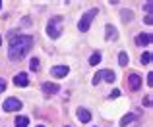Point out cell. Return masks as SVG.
Masks as SVG:
<instances>
[{
	"label": "cell",
	"mask_w": 153,
	"mask_h": 127,
	"mask_svg": "<svg viewBox=\"0 0 153 127\" xmlns=\"http://www.w3.org/2000/svg\"><path fill=\"white\" fill-rule=\"evenodd\" d=\"M151 8H153V2H146V14L147 15L151 14Z\"/></svg>",
	"instance_id": "cell-21"
},
{
	"label": "cell",
	"mask_w": 153,
	"mask_h": 127,
	"mask_svg": "<svg viewBox=\"0 0 153 127\" xmlns=\"http://www.w3.org/2000/svg\"><path fill=\"white\" fill-rule=\"evenodd\" d=\"M68 71H70V69H68V66H54L51 69V73L54 75L56 79H62V77H66V75H68Z\"/></svg>",
	"instance_id": "cell-7"
},
{
	"label": "cell",
	"mask_w": 153,
	"mask_h": 127,
	"mask_svg": "<svg viewBox=\"0 0 153 127\" xmlns=\"http://www.w3.org/2000/svg\"><path fill=\"white\" fill-rule=\"evenodd\" d=\"M4 89H6V79H4V77H0V93H2Z\"/></svg>",
	"instance_id": "cell-23"
},
{
	"label": "cell",
	"mask_w": 153,
	"mask_h": 127,
	"mask_svg": "<svg viewBox=\"0 0 153 127\" xmlns=\"http://www.w3.org/2000/svg\"><path fill=\"white\" fill-rule=\"evenodd\" d=\"M29 66H31V69L35 71V69H39V66H41V62H39L37 58H33V60H31V64H29Z\"/></svg>",
	"instance_id": "cell-19"
},
{
	"label": "cell",
	"mask_w": 153,
	"mask_h": 127,
	"mask_svg": "<svg viewBox=\"0 0 153 127\" xmlns=\"http://www.w3.org/2000/svg\"><path fill=\"white\" fill-rule=\"evenodd\" d=\"M147 85H149V87H153V73H151V71L147 73Z\"/></svg>",
	"instance_id": "cell-24"
},
{
	"label": "cell",
	"mask_w": 153,
	"mask_h": 127,
	"mask_svg": "<svg viewBox=\"0 0 153 127\" xmlns=\"http://www.w3.org/2000/svg\"><path fill=\"white\" fill-rule=\"evenodd\" d=\"M149 42H151V35L149 33H140L138 37H136V45H138V46L149 45Z\"/></svg>",
	"instance_id": "cell-10"
},
{
	"label": "cell",
	"mask_w": 153,
	"mask_h": 127,
	"mask_svg": "<svg viewBox=\"0 0 153 127\" xmlns=\"http://www.w3.org/2000/svg\"><path fill=\"white\" fill-rule=\"evenodd\" d=\"M27 125H29V118H27V116L16 118V127H27Z\"/></svg>",
	"instance_id": "cell-13"
},
{
	"label": "cell",
	"mask_w": 153,
	"mask_h": 127,
	"mask_svg": "<svg viewBox=\"0 0 153 127\" xmlns=\"http://www.w3.org/2000/svg\"><path fill=\"white\" fill-rule=\"evenodd\" d=\"M78 120L82 121V123H87V121L91 120V114H89V110H85V108H78Z\"/></svg>",
	"instance_id": "cell-11"
},
{
	"label": "cell",
	"mask_w": 153,
	"mask_h": 127,
	"mask_svg": "<svg viewBox=\"0 0 153 127\" xmlns=\"http://www.w3.org/2000/svg\"><path fill=\"white\" fill-rule=\"evenodd\" d=\"M0 8H2V2H0Z\"/></svg>",
	"instance_id": "cell-30"
},
{
	"label": "cell",
	"mask_w": 153,
	"mask_h": 127,
	"mask_svg": "<svg viewBox=\"0 0 153 127\" xmlns=\"http://www.w3.org/2000/svg\"><path fill=\"white\" fill-rule=\"evenodd\" d=\"M132 18H134V14H132V12H128V10H122V19H124V21H130Z\"/></svg>",
	"instance_id": "cell-18"
},
{
	"label": "cell",
	"mask_w": 153,
	"mask_h": 127,
	"mask_svg": "<svg viewBox=\"0 0 153 127\" xmlns=\"http://www.w3.org/2000/svg\"><path fill=\"white\" fill-rule=\"evenodd\" d=\"M146 23H147V25H151V23H153V18H151V14H149V15H146Z\"/></svg>",
	"instance_id": "cell-26"
},
{
	"label": "cell",
	"mask_w": 153,
	"mask_h": 127,
	"mask_svg": "<svg viewBox=\"0 0 153 127\" xmlns=\"http://www.w3.org/2000/svg\"><path fill=\"white\" fill-rule=\"evenodd\" d=\"M60 91V85L56 83H43V93L45 94H56Z\"/></svg>",
	"instance_id": "cell-9"
},
{
	"label": "cell",
	"mask_w": 153,
	"mask_h": 127,
	"mask_svg": "<svg viewBox=\"0 0 153 127\" xmlns=\"http://www.w3.org/2000/svg\"><path fill=\"white\" fill-rule=\"evenodd\" d=\"M62 15H54V18H51L49 25H47V35H49L51 39H58L60 35H62Z\"/></svg>",
	"instance_id": "cell-3"
},
{
	"label": "cell",
	"mask_w": 153,
	"mask_h": 127,
	"mask_svg": "<svg viewBox=\"0 0 153 127\" xmlns=\"http://www.w3.org/2000/svg\"><path fill=\"white\" fill-rule=\"evenodd\" d=\"M118 39V31L114 25H105V41H116Z\"/></svg>",
	"instance_id": "cell-6"
},
{
	"label": "cell",
	"mask_w": 153,
	"mask_h": 127,
	"mask_svg": "<svg viewBox=\"0 0 153 127\" xmlns=\"http://www.w3.org/2000/svg\"><path fill=\"white\" fill-rule=\"evenodd\" d=\"M118 96H120V91H118V89H114V91L111 93V98H118Z\"/></svg>",
	"instance_id": "cell-25"
},
{
	"label": "cell",
	"mask_w": 153,
	"mask_h": 127,
	"mask_svg": "<svg viewBox=\"0 0 153 127\" xmlns=\"http://www.w3.org/2000/svg\"><path fill=\"white\" fill-rule=\"evenodd\" d=\"M134 114H126V116H124L122 118V120H120V125H122V127H126L128 123H132V121H134Z\"/></svg>",
	"instance_id": "cell-14"
},
{
	"label": "cell",
	"mask_w": 153,
	"mask_h": 127,
	"mask_svg": "<svg viewBox=\"0 0 153 127\" xmlns=\"http://www.w3.org/2000/svg\"><path fill=\"white\" fill-rule=\"evenodd\" d=\"M23 108V102H19L18 98H8V100H4V104H2V110L4 112H18V110H22Z\"/></svg>",
	"instance_id": "cell-4"
},
{
	"label": "cell",
	"mask_w": 153,
	"mask_h": 127,
	"mask_svg": "<svg viewBox=\"0 0 153 127\" xmlns=\"http://www.w3.org/2000/svg\"><path fill=\"white\" fill-rule=\"evenodd\" d=\"M128 60H130V58H128V54L126 52H120L118 54V64H120V66H128Z\"/></svg>",
	"instance_id": "cell-16"
},
{
	"label": "cell",
	"mask_w": 153,
	"mask_h": 127,
	"mask_svg": "<svg viewBox=\"0 0 153 127\" xmlns=\"http://www.w3.org/2000/svg\"><path fill=\"white\" fill-rule=\"evenodd\" d=\"M140 62H142L143 66H146V64H149V62H151V52H143L142 58H140Z\"/></svg>",
	"instance_id": "cell-17"
},
{
	"label": "cell",
	"mask_w": 153,
	"mask_h": 127,
	"mask_svg": "<svg viewBox=\"0 0 153 127\" xmlns=\"http://www.w3.org/2000/svg\"><path fill=\"white\" fill-rule=\"evenodd\" d=\"M22 23H23V25H29L31 19H29V18H23V19H22Z\"/></svg>",
	"instance_id": "cell-27"
},
{
	"label": "cell",
	"mask_w": 153,
	"mask_h": 127,
	"mask_svg": "<svg viewBox=\"0 0 153 127\" xmlns=\"http://www.w3.org/2000/svg\"><path fill=\"white\" fill-rule=\"evenodd\" d=\"M128 85H130L132 91H138L140 87H142V77H140L138 73H130L128 75Z\"/></svg>",
	"instance_id": "cell-5"
},
{
	"label": "cell",
	"mask_w": 153,
	"mask_h": 127,
	"mask_svg": "<svg viewBox=\"0 0 153 127\" xmlns=\"http://www.w3.org/2000/svg\"><path fill=\"white\" fill-rule=\"evenodd\" d=\"M99 83H101V71H97V73H95V77H93V85L97 87Z\"/></svg>",
	"instance_id": "cell-20"
},
{
	"label": "cell",
	"mask_w": 153,
	"mask_h": 127,
	"mask_svg": "<svg viewBox=\"0 0 153 127\" xmlns=\"http://www.w3.org/2000/svg\"><path fill=\"white\" fill-rule=\"evenodd\" d=\"M35 127H45V125H35Z\"/></svg>",
	"instance_id": "cell-29"
},
{
	"label": "cell",
	"mask_w": 153,
	"mask_h": 127,
	"mask_svg": "<svg viewBox=\"0 0 153 127\" xmlns=\"http://www.w3.org/2000/svg\"><path fill=\"white\" fill-rule=\"evenodd\" d=\"M0 46H2V35H0Z\"/></svg>",
	"instance_id": "cell-28"
},
{
	"label": "cell",
	"mask_w": 153,
	"mask_h": 127,
	"mask_svg": "<svg viewBox=\"0 0 153 127\" xmlns=\"http://www.w3.org/2000/svg\"><path fill=\"white\" fill-rule=\"evenodd\" d=\"M66 127H68V125H66Z\"/></svg>",
	"instance_id": "cell-31"
},
{
	"label": "cell",
	"mask_w": 153,
	"mask_h": 127,
	"mask_svg": "<svg viewBox=\"0 0 153 127\" xmlns=\"http://www.w3.org/2000/svg\"><path fill=\"white\" fill-rule=\"evenodd\" d=\"M97 14H99V8H89L85 14H82V19H79V23H78V29L82 31V33H85V31L91 27L93 19L97 18Z\"/></svg>",
	"instance_id": "cell-2"
},
{
	"label": "cell",
	"mask_w": 153,
	"mask_h": 127,
	"mask_svg": "<svg viewBox=\"0 0 153 127\" xmlns=\"http://www.w3.org/2000/svg\"><path fill=\"white\" fill-rule=\"evenodd\" d=\"M143 106H146V108H149V106H151V96H146V98H143Z\"/></svg>",
	"instance_id": "cell-22"
},
{
	"label": "cell",
	"mask_w": 153,
	"mask_h": 127,
	"mask_svg": "<svg viewBox=\"0 0 153 127\" xmlns=\"http://www.w3.org/2000/svg\"><path fill=\"white\" fill-rule=\"evenodd\" d=\"M14 85L16 87H27V85H29V77H27V73L22 71V73L16 75V77H14Z\"/></svg>",
	"instance_id": "cell-8"
},
{
	"label": "cell",
	"mask_w": 153,
	"mask_h": 127,
	"mask_svg": "<svg viewBox=\"0 0 153 127\" xmlns=\"http://www.w3.org/2000/svg\"><path fill=\"white\" fill-rule=\"evenodd\" d=\"M101 79H105V81H107V83H114L116 75L112 73L111 69H103V71H101Z\"/></svg>",
	"instance_id": "cell-12"
},
{
	"label": "cell",
	"mask_w": 153,
	"mask_h": 127,
	"mask_svg": "<svg viewBox=\"0 0 153 127\" xmlns=\"http://www.w3.org/2000/svg\"><path fill=\"white\" fill-rule=\"evenodd\" d=\"M99 62H101V52H93L89 58V66H97Z\"/></svg>",
	"instance_id": "cell-15"
},
{
	"label": "cell",
	"mask_w": 153,
	"mask_h": 127,
	"mask_svg": "<svg viewBox=\"0 0 153 127\" xmlns=\"http://www.w3.org/2000/svg\"><path fill=\"white\" fill-rule=\"evenodd\" d=\"M33 48V37L31 35H19V37H12L10 48H8V56L10 60H22L29 50Z\"/></svg>",
	"instance_id": "cell-1"
}]
</instances>
